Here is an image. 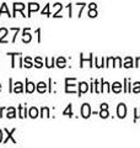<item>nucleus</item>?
<instances>
[{
    "mask_svg": "<svg viewBox=\"0 0 140 148\" xmlns=\"http://www.w3.org/2000/svg\"><path fill=\"white\" fill-rule=\"evenodd\" d=\"M117 114H118L119 119H124L127 116V108H125L124 104H119L118 108H117Z\"/></svg>",
    "mask_w": 140,
    "mask_h": 148,
    "instance_id": "f257e3e1",
    "label": "nucleus"
},
{
    "mask_svg": "<svg viewBox=\"0 0 140 148\" xmlns=\"http://www.w3.org/2000/svg\"><path fill=\"white\" fill-rule=\"evenodd\" d=\"M90 115H91V108H90V105H88V104H84L81 106V116L84 119H87Z\"/></svg>",
    "mask_w": 140,
    "mask_h": 148,
    "instance_id": "f03ea898",
    "label": "nucleus"
},
{
    "mask_svg": "<svg viewBox=\"0 0 140 148\" xmlns=\"http://www.w3.org/2000/svg\"><path fill=\"white\" fill-rule=\"evenodd\" d=\"M79 85H80V89H79V95H81V94H84V92L87 91V89H88V84H87V83L82 82Z\"/></svg>",
    "mask_w": 140,
    "mask_h": 148,
    "instance_id": "7ed1b4c3",
    "label": "nucleus"
},
{
    "mask_svg": "<svg viewBox=\"0 0 140 148\" xmlns=\"http://www.w3.org/2000/svg\"><path fill=\"white\" fill-rule=\"evenodd\" d=\"M23 9H25V5H23L22 3H15V4H14V14H15L14 16H16V11H17V10L22 11Z\"/></svg>",
    "mask_w": 140,
    "mask_h": 148,
    "instance_id": "20e7f679",
    "label": "nucleus"
},
{
    "mask_svg": "<svg viewBox=\"0 0 140 148\" xmlns=\"http://www.w3.org/2000/svg\"><path fill=\"white\" fill-rule=\"evenodd\" d=\"M38 9H39V5H38V4H35V3L29 4V16H30V14H31V12L37 11Z\"/></svg>",
    "mask_w": 140,
    "mask_h": 148,
    "instance_id": "39448f33",
    "label": "nucleus"
},
{
    "mask_svg": "<svg viewBox=\"0 0 140 148\" xmlns=\"http://www.w3.org/2000/svg\"><path fill=\"white\" fill-rule=\"evenodd\" d=\"M5 132L7 133V136H6V138H5V140H4V143H6L9 140H11V141H12V143H16V141H15V140H14V138H12V133L15 132V128H14L11 132H9L7 130H5Z\"/></svg>",
    "mask_w": 140,
    "mask_h": 148,
    "instance_id": "423d86ee",
    "label": "nucleus"
},
{
    "mask_svg": "<svg viewBox=\"0 0 140 148\" xmlns=\"http://www.w3.org/2000/svg\"><path fill=\"white\" fill-rule=\"evenodd\" d=\"M36 90V86L33 83H31V82H27V84H26V91L27 92H33Z\"/></svg>",
    "mask_w": 140,
    "mask_h": 148,
    "instance_id": "0eeeda50",
    "label": "nucleus"
},
{
    "mask_svg": "<svg viewBox=\"0 0 140 148\" xmlns=\"http://www.w3.org/2000/svg\"><path fill=\"white\" fill-rule=\"evenodd\" d=\"M46 89H47V85H46L44 82L38 83V85H37V91H38V92H44Z\"/></svg>",
    "mask_w": 140,
    "mask_h": 148,
    "instance_id": "6e6552de",
    "label": "nucleus"
},
{
    "mask_svg": "<svg viewBox=\"0 0 140 148\" xmlns=\"http://www.w3.org/2000/svg\"><path fill=\"white\" fill-rule=\"evenodd\" d=\"M112 90H113L114 92H120V90H122V84L118 82H116L113 85H112Z\"/></svg>",
    "mask_w": 140,
    "mask_h": 148,
    "instance_id": "1a4fd4ad",
    "label": "nucleus"
},
{
    "mask_svg": "<svg viewBox=\"0 0 140 148\" xmlns=\"http://www.w3.org/2000/svg\"><path fill=\"white\" fill-rule=\"evenodd\" d=\"M7 117L9 119L16 117V110H15V108H9L7 109Z\"/></svg>",
    "mask_w": 140,
    "mask_h": 148,
    "instance_id": "9d476101",
    "label": "nucleus"
},
{
    "mask_svg": "<svg viewBox=\"0 0 140 148\" xmlns=\"http://www.w3.org/2000/svg\"><path fill=\"white\" fill-rule=\"evenodd\" d=\"M12 91L14 92H22L23 91V89H22V83H20V82L15 83V88L12 89Z\"/></svg>",
    "mask_w": 140,
    "mask_h": 148,
    "instance_id": "9b49d317",
    "label": "nucleus"
},
{
    "mask_svg": "<svg viewBox=\"0 0 140 148\" xmlns=\"http://www.w3.org/2000/svg\"><path fill=\"white\" fill-rule=\"evenodd\" d=\"M22 41L25 43H29V42H31V35L29 34V32H26V30L23 31V37H22Z\"/></svg>",
    "mask_w": 140,
    "mask_h": 148,
    "instance_id": "f8f14e48",
    "label": "nucleus"
},
{
    "mask_svg": "<svg viewBox=\"0 0 140 148\" xmlns=\"http://www.w3.org/2000/svg\"><path fill=\"white\" fill-rule=\"evenodd\" d=\"M124 67L125 68H132L133 67V59H132V57H127V58H125Z\"/></svg>",
    "mask_w": 140,
    "mask_h": 148,
    "instance_id": "ddd939ff",
    "label": "nucleus"
},
{
    "mask_svg": "<svg viewBox=\"0 0 140 148\" xmlns=\"http://www.w3.org/2000/svg\"><path fill=\"white\" fill-rule=\"evenodd\" d=\"M65 63H67V61H65V58H63V57H59L57 59V66L59 68H64L65 67Z\"/></svg>",
    "mask_w": 140,
    "mask_h": 148,
    "instance_id": "4468645a",
    "label": "nucleus"
},
{
    "mask_svg": "<svg viewBox=\"0 0 140 148\" xmlns=\"http://www.w3.org/2000/svg\"><path fill=\"white\" fill-rule=\"evenodd\" d=\"M37 116H38V110H37L36 108H31L30 109V117L36 119Z\"/></svg>",
    "mask_w": 140,
    "mask_h": 148,
    "instance_id": "2eb2a0df",
    "label": "nucleus"
},
{
    "mask_svg": "<svg viewBox=\"0 0 140 148\" xmlns=\"http://www.w3.org/2000/svg\"><path fill=\"white\" fill-rule=\"evenodd\" d=\"M63 115H64V116L67 115V116H69V117H71V116H73V112H71V104H69V105H68V108L64 110Z\"/></svg>",
    "mask_w": 140,
    "mask_h": 148,
    "instance_id": "dca6fc26",
    "label": "nucleus"
},
{
    "mask_svg": "<svg viewBox=\"0 0 140 148\" xmlns=\"http://www.w3.org/2000/svg\"><path fill=\"white\" fill-rule=\"evenodd\" d=\"M23 62H25V64H23V66H25L26 68H31L32 66H33V64H32V62H31V58H30V57H26Z\"/></svg>",
    "mask_w": 140,
    "mask_h": 148,
    "instance_id": "f3484780",
    "label": "nucleus"
},
{
    "mask_svg": "<svg viewBox=\"0 0 140 148\" xmlns=\"http://www.w3.org/2000/svg\"><path fill=\"white\" fill-rule=\"evenodd\" d=\"M100 116H101L102 119H107V117H108V111H107V109H101Z\"/></svg>",
    "mask_w": 140,
    "mask_h": 148,
    "instance_id": "a211bd4d",
    "label": "nucleus"
},
{
    "mask_svg": "<svg viewBox=\"0 0 140 148\" xmlns=\"http://www.w3.org/2000/svg\"><path fill=\"white\" fill-rule=\"evenodd\" d=\"M35 66L37 67V68H42V66H43V63H42V59L39 58V57H37L36 59H35Z\"/></svg>",
    "mask_w": 140,
    "mask_h": 148,
    "instance_id": "6ab92c4d",
    "label": "nucleus"
},
{
    "mask_svg": "<svg viewBox=\"0 0 140 148\" xmlns=\"http://www.w3.org/2000/svg\"><path fill=\"white\" fill-rule=\"evenodd\" d=\"M102 85H103V89H102V91L105 92H108L109 91V84L107 82H102Z\"/></svg>",
    "mask_w": 140,
    "mask_h": 148,
    "instance_id": "aec40b11",
    "label": "nucleus"
},
{
    "mask_svg": "<svg viewBox=\"0 0 140 148\" xmlns=\"http://www.w3.org/2000/svg\"><path fill=\"white\" fill-rule=\"evenodd\" d=\"M18 110H20V117H21V119H23V117L26 116V114H25V112H26V109H25V108H23V106L21 105L20 108H18Z\"/></svg>",
    "mask_w": 140,
    "mask_h": 148,
    "instance_id": "412c9836",
    "label": "nucleus"
},
{
    "mask_svg": "<svg viewBox=\"0 0 140 148\" xmlns=\"http://www.w3.org/2000/svg\"><path fill=\"white\" fill-rule=\"evenodd\" d=\"M133 92H140V83H135L133 86Z\"/></svg>",
    "mask_w": 140,
    "mask_h": 148,
    "instance_id": "4be33fe9",
    "label": "nucleus"
},
{
    "mask_svg": "<svg viewBox=\"0 0 140 148\" xmlns=\"http://www.w3.org/2000/svg\"><path fill=\"white\" fill-rule=\"evenodd\" d=\"M3 12H6L7 15H9V10H7V6H6V4H3V5H1V10H0V15H1Z\"/></svg>",
    "mask_w": 140,
    "mask_h": 148,
    "instance_id": "5701e85b",
    "label": "nucleus"
},
{
    "mask_svg": "<svg viewBox=\"0 0 140 148\" xmlns=\"http://www.w3.org/2000/svg\"><path fill=\"white\" fill-rule=\"evenodd\" d=\"M88 16H90V17H96V16H97L96 9H95V10H93V9H91V10L88 11Z\"/></svg>",
    "mask_w": 140,
    "mask_h": 148,
    "instance_id": "b1692460",
    "label": "nucleus"
},
{
    "mask_svg": "<svg viewBox=\"0 0 140 148\" xmlns=\"http://www.w3.org/2000/svg\"><path fill=\"white\" fill-rule=\"evenodd\" d=\"M42 15H49V5H46V8L42 10Z\"/></svg>",
    "mask_w": 140,
    "mask_h": 148,
    "instance_id": "393cba45",
    "label": "nucleus"
},
{
    "mask_svg": "<svg viewBox=\"0 0 140 148\" xmlns=\"http://www.w3.org/2000/svg\"><path fill=\"white\" fill-rule=\"evenodd\" d=\"M49 110H48V108H43L42 109V116H44V114H46V116H49Z\"/></svg>",
    "mask_w": 140,
    "mask_h": 148,
    "instance_id": "a878e982",
    "label": "nucleus"
},
{
    "mask_svg": "<svg viewBox=\"0 0 140 148\" xmlns=\"http://www.w3.org/2000/svg\"><path fill=\"white\" fill-rule=\"evenodd\" d=\"M116 63H117V66H118V67H122V61H120V58L117 57L116 58Z\"/></svg>",
    "mask_w": 140,
    "mask_h": 148,
    "instance_id": "bb28decb",
    "label": "nucleus"
},
{
    "mask_svg": "<svg viewBox=\"0 0 140 148\" xmlns=\"http://www.w3.org/2000/svg\"><path fill=\"white\" fill-rule=\"evenodd\" d=\"M135 112H137V115H135L134 120H137L138 117H140V109H135Z\"/></svg>",
    "mask_w": 140,
    "mask_h": 148,
    "instance_id": "cd10ccee",
    "label": "nucleus"
},
{
    "mask_svg": "<svg viewBox=\"0 0 140 148\" xmlns=\"http://www.w3.org/2000/svg\"><path fill=\"white\" fill-rule=\"evenodd\" d=\"M137 67H140V57H138L137 58V64H135Z\"/></svg>",
    "mask_w": 140,
    "mask_h": 148,
    "instance_id": "c85d7f7f",
    "label": "nucleus"
},
{
    "mask_svg": "<svg viewBox=\"0 0 140 148\" xmlns=\"http://www.w3.org/2000/svg\"><path fill=\"white\" fill-rule=\"evenodd\" d=\"M101 109H108V105H107V104H102L101 105Z\"/></svg>",
    "mask_w": 140,
    "mask_h": 148,
    "instance_id": "c756f323",
    "label": "nucleus"
},
{
    "mask_svg": "<svg viewBox=\"0 0 140 148\" xmlns=\"http://www.w3.org/2000/svg\"><path fill=\"white\" fill-rule=\"evenodd\" d=\"M90 9H96V4H90Z\"/></svg>",
    "mask_w": 140,
    "mask_h": 148,
    "instance_id": "7c9ffc66",
    "label": "nucleus"
},
{
    "mask_svg": "<svg viewBox=\"0 0 140 148\" xmlns=\"http://www.w3.org/2000/svg\"><path fill=\"white\" fill-rule=\"evenodd\" d=\"M3 141V132H1V130H0V143H1Z\"/></svg>",
    "mask_w": 140,
    "mask_h": 148,
    "instance_id": "2f4dec72",
    "label": "nucleus"
},
{
    "mask_svg": "<svg viewBox=\"0 0 140 148\" xmlns=\"http://www.w3.org/2000/svg\"><path fill=\"white\" fill-rule=\"evenodd\" d=\"M0 90H1V84H0Z\"/></svg>",
    "mask_w": 140,
    "mask_h": 148,
    "instance_id": "473e14b6",
    "label": "nucleus"
}]
</instances>
